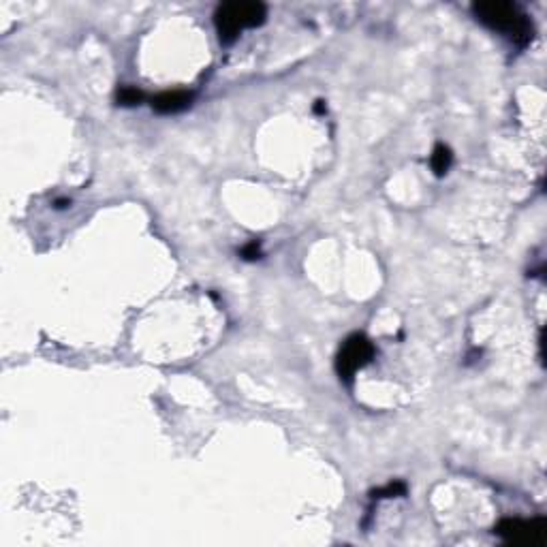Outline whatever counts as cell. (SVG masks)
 Wrapping results in <instances>:
<instances>
[{
	"label": "cell",
	"mask_w": 547,
	"mask_h": 547,
	"mask_svg": "<svg viewBox=\"0 0 547 547\" xmlns=\"http://www.w3.org/2000/svg\"><path fill=\"white\" fill-rule=\"evenodd\" d=\"M239 257H242L244 261H257L263 257V250H261V244L257 242V239H253V242H248L242 250H239Z\"/></svg>",
	"instance_id": "9c48e42d"
},
{
	"label": "cell",
	"mask_w": 547,
	"mask_h": 547,
	"mask_svg": "<svg viewBox=\"0 0 547 547\" xmlns=\"http://www.w3.org/2000/svg\"><path fill=\"white\" fill-rule=\"evenodd\" d=\"M376 355V349L370 342V338H366L364 334H353L345 340V345L340 347L338 357H336V370L340 374V379L345 383H351L353 376L366 368Z\"/></svg>",
	"instance_id": "3957f363"
},
{
	"label": "cell",
	"mask_w": 547,
	"mask_h": 547,
	"mask_svg": "<svg viewBox=\"0 0 547 547\" xmlns=\"http://www.w3.org/2000/svg\"><path fill=\"white\" fill-rule=\"evenodd\" d=\"M146 98V94L140 90V88H133V86H122L116 94V100L118 105L122 107H135V105H142Z\"/></svg>",
	"instance_id": "52a82bcc"
},
{
	"label": "cell",
	"mask_w": 547,
	"mask_h": 547,
	"mask_svg": "<svg viewBox=\"0 0 547 547\" xmlns=\"http://www.w3.org/2000/svg\"><path fill=\"white\" fill-rule=\"evenodd\" d=\"M494 532L507 541V543H516V545H545L547 541V530L543 520H513L507 518L498 522Z\"/></svg>",
	"instance_id": "277c9868"
},
{
	"label": "cell",
	"mask_w": 547,
	"mask_h": 547,
	"mask_svg": "<svg viewBox=\"0 0 547 547\" xmlns=\"http://www.w3.org/2000/svg\"><path fill=\"white\" fill-rule=\"evenodd\" d=\"M454 165V152L449 146H444V144H436L434 150H432V156H430V167L434 171V176L436 178H442V176H447V171L451 169Z\"/></svg>",
	"instance_id": "8992f818"
},
{
	"label": "cell",
	"mask_w": 547,
	"mask_h": 547,
	"mask_svg": "<svg viewBox=\"0 0 547 547\" xmlns=\"http://www.w3.org/2000/svg\"><path fill=\"white\" fill-rule=\"evenodd\" d=\"M193 103V92L186 90H169L160 92L152 98V110L160 116H174L190 107Z\"/></svg>",
	"instance_id": "5b68a950"
},
{
	"label": "cell",
	"mask_w": 547,
	"mask_h": 547,
	"mask_svg": "<svg viewBox=\"0 0 547 547\" xmlns=\"http://www.w3.org/2000/svg\"><path fill=\"white\" fill-rule=\"evenodd\" d=\"M404 494H406V486L402 481H391L389 486H385L381 490H374L372 498H396V496H404Z\"/></svg>",
	"instance_id": "ba28073f"
},
{
	"label": "cell",
	"mask_w": 547,
	"mask_h": 547,
	"mask_svg": "<svg viewBox=\"0 0 547 547\" xmlns=\"http://www.w3.org/2000/svg\"><path fill=\"white\" fill-rule=\"evenodd\" d=\"M472 15L486 28L500 32L502 37L513 41L518 47H526L534 37L532 20L513 3L502 0H488V3H474Z\"/></svg>",
	"instance_id": "6da1fadb"
},
{
	"label": "cell",
	"mask_w": 547,
	"mask_h": 547,
	"mask_svg": "<svg viewBox=\"0 0 547 547\" xmlns=\"http://www.w3.org/2000/svg\"><path fill=\"white\" fill-rule=\"evenodd\" d=\"M267 9L263 3H225L214 13V26L218 32V39L225 45H231L242 30L257 28L265 22Z\"/></svg>",
	"instance_id": "7a4b0ae2"
},
{
	"label": "cell",
	"mask_w": 547,
	"mask_h": 547,
	"mask_svg": "<svg viewBox=\"0 0 547 547\" xmlns=\"http://www.w3.org/2000/svg\"><path fill=\"white\" fill-rule=\"evenodd\" d=\"M66 205H71V201H68V199H58L56 201V210H62V208H66Z\"/></svg>",
	"instance_id": "8fae6325"
},
{
	"label": "cell",
	"mask_w": 547,
	"mask_h": 547,
	"mask_svg": "<svg viewBox=\"0 0 547 547\" xmlns=\"http://www.w3.org/2000/svg\"><path fill=\"white\" fill-rule=\"evenodd\" d=\"M325 112H327V107H325V100H321V98H319V100L315 103V114H325Z\"/></svg>",
	"instance_id": "30bf717a"
}]
</instances>
